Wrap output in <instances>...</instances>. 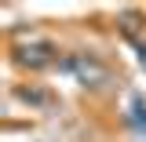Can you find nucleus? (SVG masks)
I'll return each instance as SVG.
<instances>
[{"mask_svg":"<svg viewBox=\"0 0 146 142\" xmlns=\"http://www.w3.org/2000/svg\"><path fill=\"white\" fill-rule=\"evenodd\" d=\"M70 73H77L84 84H102L106 80V69H102V62L99 58H91V55H70Z\"/></svg>","mask_w":146,"mask_h":142,"instance_id":"nucleus-1","label":"nucleus"},{"mask_svg":"<svg viewBox=\"0 0 146 142\" xmlns=\"http://www.w3.org/2000/svg\"><path fill=\"white\" fill-rule=\"evenodd\" d=\"M51 44H33V48H22V55H18V62L22 66H33V69H40V66H48L51 62Z\"/></svg>","mask_w":146,"mask_h":142,"instance_id":"nucleus-2","label":"nucleus"},{"mask_svg":"<svg viewBox=\"0 0 146 142\" xmlns=\"http://www.w3.org/2000/svg\"><path fill=\"white\" fill-rule=\"evenodd\" d=\"M139 62H143V66H146V44H143V48H139Z\"/></svg>","mask_w":146,"mask_h":142,"instance_id":"nucleus-3","label":"nucleus"}]
</instances>
